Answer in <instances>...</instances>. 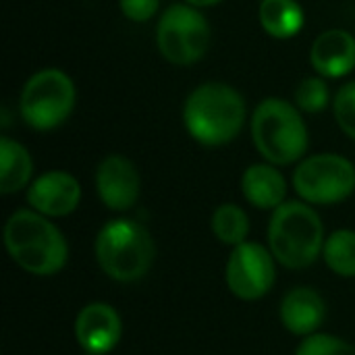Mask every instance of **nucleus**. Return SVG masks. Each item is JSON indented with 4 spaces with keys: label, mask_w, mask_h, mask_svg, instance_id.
<instances>
[{
    "label": "nucleus",
    "mask_w": 355,
    "mask_h": 355,
    "mask_svg": "<svg viewBox=\"0 0 355 355\" xmlns=\"http://www.w3.org/2000/svg\"><path fill=\"white\" fill-rule=\"evenodd\" d=\"M248 116L243 96L229 83L208 81L198 85L185 100L183 123L187 133L202 146L218 148L233 141Z\"/></svg>",
    "instance_id": "obj_1"
},
{
    "label": "nucleus",
    "mask_w": 355,
    "mask_h": 355,
    "mask_svg": "<svg viewBox=\"0 0 355 355\" xmlns=\"http://www.w3.org/2000/svg\"><path fill=\"white\" fill-rule=\"evenodd\" d=\"M4 245L12 262L29 275L52 277L67 266L69 243L60 229L35 210H17L4 225Z\"/></svg>",
    "instance_id": "obj_2"
},
{
    "label": "nucleus",
    "mask_w": 355,
    "mask_h": 355,
    "mask_svg": "<svg viewBox=\"0 0 355 355\" xmlns=\"http://www.w3.org/2000/svg\"><path fill=\"white\" fill-rule=\"evenodd\" d=\"M324 225L308 202H283L272 210L268 223V250L275 260L289 268L302 270L312 266L324 248Z\"/></svg>",
    "instance_id": "obj_3"
},
{
    "label": "nucleus",
    "mask_w": 355,
    "mask_h": 355,
    "mask_svg": "<svg viewBox=\"0 0 355 355\" xmlns=\"http://www.w3.org/2000/svg\"><path fill=\"white\" fill-rule=\"evenodd\" d=\"M94 256L108 279L116 283H135L150 272L156 248L144 225L131 218H114L98 231Z\"/></svg>",
    "instance_id": "obj_4"
},
{
    "label": "nucleus",
    "mask_w": 355,
    "mask_h": 355,
    "mask_svg": "<svg viewBox=\"0 0 355 355\" xmlns=\"http://www.w3.org/2000/svg\"><path fill=\"white\" fill-rule=\"evenodd\" d=\"M252 139L258 154L275 166L297 162L310 146L300 108L281 98H266L256 106L252 114Z\"/></svg>",
    "instance_id": "obj_5"
},
{
    "label": "nucleus",
    "mask_w": 355,
    "mask_h": 355,
    "mask_svg": "<svg viewBox=\"0 0 355 355\" xmlns=\"http://www.w3.org/2000/svg\"><path fill=\"white\" fill-rule=\"evenodd\" d=\"M75 83L60 69H42L33 73L21 92V119L37 131H52L60 127L75 108Z\"/></svg>",
    "instance_id": "obj_6"
},
{
    "label": "nucleus",
    "mask_w": 355,
    "mask_h": 355,
    "mask_svg": "<svg viewBox=\"0 0 355 355\" xmlns=\"http://www.w3.org/2000/svg\"><path fill=\"white\" fill-rule=\"evenodd\" d=\"M212 29L200 8L191 4H171L156 25V46L164 60L189 67L204 58L210 48Z\"/></svg>",
    "instance_id": "obj_7"
},
{
    "label": "nucleus",
    "mask_w": 355,
    "mask_h": 355,
    "mask_svg": "<svg viewBox=\"0 0 355 355\" xmlns=\"http://www.w3.org/2000/svg\"><path fill=\"white\" fill-rule=\"evenodd\" d=\"M293 189L308 204H341L355 189L354 162L339 154L310 156L295 168Z\"/></svg>",
    "instance_id": "obj_8"
},
{
    "label": "nucleus",
    "mask_w": 355,
    "mask_h": 355,
    "mask_svg": "<svg viewBox=\"0 0 355 355\" xmlns=\"http://www.w3.org/2000/svg\"><path fill=\"white\" fill-rule=\"evenodd\" d=\"M229 291L243 302H256L268 295L277 281V260L268 248L256 241H243L229 254L225 266Z\"/></svg>",
    "instance_id": "obj_9"
},
{
    "label": "nucleus",
    "mask_w": 355,
    "mask_h": 355,
    "mask_svg": "<svg viewBox=\"0 0 355 355\" xmlns=\"http://www.w3.org/2000/svg\"><path fill=\"white\" fill-rule=\"evenodd\" d=\"M96 191L108 210H131L137 204L141 191L137 166L121 154L106 156L96 168Z\"/></svg>",
    "instance_id": "obj_10"
},
{
    "label": "nucleus",
    "mask_w": 355,
    "mask_h": 355,
    "mask_svg": "<svg viewBox=\"0 0 355 355\" xmlns=\"http://www.w3.org/2000/svg\"><path fill=\"white\" fill-rule=\"evenodd\" d=\"M81 202V185L67 171H48L33 179L27 187V204L31 210L48 216L62 218L77 210Z\"/></svg>",
    "instance_id": "obj_11"
},
{
    "label": "nucleus",
    "mask_w": 355,
    "mask_h": 355,
    "mask_svg": "<svg viewBox=\"0 0 355 355\" xmlns=\"http://www.w3.org/2000/svg\"><path fill=\"white\" fill-rule=\"evenodd\" d=\"M123 335V322L119 312L104 302H92L83 306L75 318V339L87 354H110Z\"/></svg>",
    "instance_id": "obj_12"
},
{
    "label": "nucleus",
    "mask_w": 355,
    "mask_h": 355,
    "mask_svg": "<svg viewBox=\"0 0 355 355\" xmlns=\"http://www.w3.org/2000/svg\"><path fill=\"white\" fill-rule=\"evenodd\" d=\"M314 71L324 79H339L355 69V37L345 29L322 31L310 50Z\"/></svg>",
    "instance_id": "obj_13"
},
{
    "label": "nucleus",
    "mask_w": 355,
    "mask_h": 355,
    "mask_svg": "<svg viewBox=\"0 0 355 355\" xmlns=\"http://www.w3.org/2000/svg\"><path fill=\"white\" fill-rule=\"evenodd\" d=\"M279 316L283 327L295 337H310L327 320V304L312 287H295L281 302Z\"/></svg>",
    "instance_id": "obj_14"
},
{
    "label": "nucleus",
    "mask_w": 355,
    "mask_h": 355,
    "mask_svg": "<svg viewBox=\"0 0 355 355\" xmlns=\"http://www.w3.org/2000/svg\"><path fill=\"white\" fill-rule=\"evenodd\" d=\"M241 193L258 210H277L285 202L287 181L275 164L258 162L243 171Z\"/></svg>",
    "instance_id": "obj_15"
},
{
    "label": "nucleus",
    "mask_w": 355,
    "mask_h": 355,
    "mask_svg": "<svg viewBox=\"0 0 355 355\" xmlns=\"http://www.w3.org/2000/svg\"><path fill=\"white\" fill-rule=\"evenodd\" d=\"M31 175H33V160L29 150L10 137H2L0 139V191L8 196L21 191L23 187H29Z\"/></svg>",
    "instance_id": "obj_16"
},
{
    "label": "nucleus",
    "mask_w": 355,
    "mask_h": 355,
    "mask_svg": "<svg viewBox=\"0 0 355 355\" xmlns=\"http://www.w3.org/2000/svg\"><path fill=\"white\" fill-rule=\"evenodd\" d=\"M262 29L277 40L295 37L304 27V8L297 0H262L258 6Z\"/></svg>",
    "instance_id": "obj_17"
},
{
    "label": "nucleus",
    "mask_w": 355,
    "mask_h": 355,
    "mask_svg": "<svg viewBox=\"0 0 355 355\" xmlns=\"http://www.w3.org/2000/svg\"><path fill=\"white\" fill-rule=\"evenodd\" d=\"M210 229L214 237L225 245H239L248 241L250 235V216L237 204H220L210 218Z\"/></svg>",
    "instance_id": "obj_18"
},
{
    "label": "nucleus",
    "mask_w": 355,
    "mask_h": 355,
    "mask_svg": "<svg viewBox=\"0 0 355 355\" xmlns=\"http://www.w3.org/2000/svg\"><path fill=\"white\" fill-rule=\"evenodd\" d=\"M324 264L339 277H355V231L337 229L333 231L322 248Z\"/></svg>",
    "instance_id": "obj_19"
},
{
    "label": "nucleus",
    "mask_w": 355,
    "mask_h": 355,
    "mask_svg": "<svg viewBox=\"0 0 355 355\" xmlns=\"http://www.w3.org/2000/svg\"><path fill=\"white\" fill-rule=\"evenodd\" d=\"M331 102V89L324 77H306L295 89V106L308 114L322 112Z\"/></svg>",
    "instance_id": "obj_20"
},
{
    "label": "nucleus",
    "mask_w": 355,
    "mask_h": 355,
    "mask_svg": "<svg viewBox=\"0 0 355 355\" xmlns=\"http://www.w3.org/2000/svg\"><path fill=\"white\" fill-rule=\"evenodd\" d=\"M295 355H355V345L335 335L314 333L297 345Z\"/></svg>",
    "instance_id": "obj_21"
},
{
    "label": "nucleus",
    "mask_w": 355,
    "mask_h": 355,
    "mask_svg": "<svg viewBox=\"0 0 355 355\" xmlns=\"http://www.w3.org/2000/svg\"><path fill=\"white\" fill-rule=\"evenodd\" d=\"M335 119L341 127V131L355 139V81H349L339 87L333 100Z\"/></svg>",
    "instance_id": "obj_22"
},
{
    "label": "nucleus",
    "mask_w": 355,
    "mask_h": 355,
    "mask_svg": "<svg viewBox=\"0 0 355 355\" xmlns=\"http://www.w3.org/2000/svg\"><path fill=\"white\" fill-rule=\"evenodd\" d=\"M123 15L133 23H146L150 21L160 6V0H119Z\"/></svg>",
    "instance_id": "obj_23"
},
{
    "label": "nucleus",
    "mask_w": 355,
    "mask_h": 355,
    "mask_svg": "<svg viewBox=\"0 0 355 355\" xmlns=\"http://www.w3.org/2000/svg\"><path fill=\"white\" fill-rule=\"evenodd\" d=\"M185 2L191 4V6H196V8H204V6H214V4H218L223 0H185Z\"/></svg>",
    "instance_id": "obj_24"
},
{
    "label": "nucleus",
    "mask_w": 355,
    "mask_h": 355,
    "mask_svg": "<svg viewBox=\"0 0 355 355\" xmlns=\"http://www.w3.org/2000/svg\"><path fill=\"white\" fill-rule=\"evenodd\" d=\"M81 355H94V354H87V352H83V354H81Z\"/></svg>",
    "instance_id": "obj_25"
}]
</instances>
